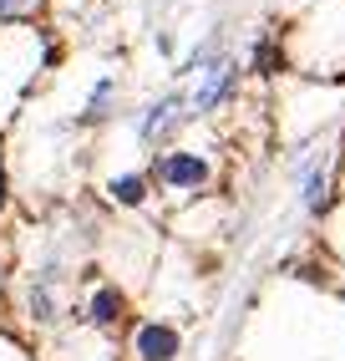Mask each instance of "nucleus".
Here are the masks:
<instances>
[{
    "instance_id": "1",
    "label": "nucleus",
    "mask_w": 345,
    "mask_h": 361,
    "mask_svg": "<svg viewBox=\"0 0 345 361\" xmlns=\"http://www.w3.org/2000/svg\"><path fill=\"white\" fill-rule=\"evenodd\" d=\"M158 178H163V188H172V194H203L213 183V163L188 153V148H172V153L158 158Z\"/></svg>"
},
{
    "instance_id": "2",
    "label": "nucleus",
    "mask_w": 345,
    "mask_h": 361,
    "mask_svg": "<svg viewBox=\"0 0 345 361\" xmlns=\"http://www.w3.org/2000/svg\"><path fill=\"white\" fill-rule=\"evenodd\" d=\"M178 351H183V336L168 321H142L132 331V356L137 361H178Z\"/></svg>"
},
{
    "instance_id": "3",
    "label": "nucleus",
    "mask_w": 345,
    "mask_h": 361,
    "mask_svg": "<svg viewBox=\"0 0 345 361\" xmlns=\"http://www.w3.org/2000/svg\"><path fill=\"white\" fill-rule=\"evenodd\" d=\"M234 92V61H208L203 82H199V97H193V112H213Z\"/></svg>"
},
{
    "instance_id": "4",
    "label": "nucleus",
    "mask_w": 345,
    "mask_h": 361,
    "mask_svg": "<svg viewBox=\"0 0 345 361\" xmlns=\"http://www.w3.org/2000/svg\"><path fill=\"white\" fill-rule=\"evenodd\" d=\"M178 107H183V97H163V102H153V107H147V117L137 123V133H142V137H158V133L172 123V117H178Z\"/></svg>"
},
{
    "instance_id": "5",
    "label": "nucleus",
    "mask_w": 345,
    "mask_h": 361,
    "mask_svg": "<svg viewBox=\"0 0 345 361\" xmlns=\"http://www.w3.org/2000/svg\"><path fill=\"white\" fill-rule=\"evenodd\" d=\"M87 316H92L96 326H112V321L122 316V290H112V285H102V290L92 295V305H87Z\"/></svg>"
},
{
    "instance_id": "6",
    "label": "nucleus",
    "mask_w": 345,
    "mask_h": 361,
    "mask_svg": "<svg viewBox=\"0 0 345 361\" xmlns=\"http://www.w3.org/2000/svg\"><path fill=\"white\" fill-rule=\"evenodd\" d=\"M305 204H310V214H325L330 209V178H325V168H310V173H305Z\"/></svg>"
},
{
    "instance_id": "7",
    "label": "nucleus",
    "mask_w": 345,
    "mask_h": 361,
    "mask_svg": "<svg viewBox=\"0 0 345 361\" xmlns=\"http://www.w3.org/2000/svg\"><path fill=\"white\" fill-rule=\"evenodd\" d=\"M112 199H117V204H142V199H147V178H142V173L112 178Z\"/></svg>"
},
{
    "instance_id": "8",
    "label": "nucleus",
    "mask_w": 345,
    "mask_h": 361,
    "mask_svg": "<svg viewBox=\"0 0 345 361\" xmlns=\"http://www.w3.org/2000/svg\"><path fill=\"white\" fill-rule=\"evenodd\" d=\"M15 6H20V0H0V16H15Z\"/></svg>"
},
{
    "instance_id": "9",
    "label": "nucleus",
    "mask_w": 345,
    "mask_h": 361,
    "mask_svg": "<svg viewBox=\"0 0 345 361\" xmlns=\"http://www.w3.org/2000/svg\"><path fill=\"white\" fill-rule=\"evenodd\" d=\"M0 199H6V178H0Z\"/></svg>"
}]
</instances>
